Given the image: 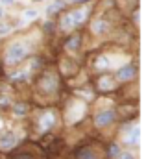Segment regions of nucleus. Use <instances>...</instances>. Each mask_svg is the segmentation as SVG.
Wrapping results in <instances>:
<instances>
[{
    "label": "nucleus",
    "mask_w": 157,
    "mask_h": 159,
    "mask_svg": "<svg viewBox=\"0 0 157 159\" xmlns=\"http://www.w3.org/2000/svg\"><path fill=\"white\" fill-rule=\"evenodd\" d=\"M87 15H89V7H78V9H72V11L65 13L63 19H61V30L67 32V30H74V28L81 26L85 22Z\"/></svg>",
    "instance_id": "f257e3e1"
},
{
    "label": "nucleus",
    "mask_w": 157,
    "mask_h": 159,
    "mask_svg": "<svg viewBox=\"0 0 157 159\" xmlns=\"http://www.w3.org/2000/svg\"><path fill=\"white\" fill-rule=\"evenodd\" d=\"M26 56H28V44L17 41V43L9 44V48L6 52V63L7 65H19Z\"/></svg>",
    "instance_id": "f03ea898"
},
{
    "label": "nucleus",
    "mask_w": 157,
    "mask_h": 159,
    "mask_svg": "<svg viewBox=\"0 0 157 159\" xmlns=\"http://www.w3.org/2000/svg\"><path fill=\"white\" fill-rule=\"evenodd\" d=\"M113 120H115V113H113L111 109L100 111V113L94 117V126H96V128H105V126L113 124Z\"/></svg>",
    "instance_id": "7ed1b4c3"
},
{
    "label": "nucleus",
    "mask_w": 157,
    "mask_h": 159,
    "mask_svg": "<svg viewBox=\"0 0 157 159\" xmlns=\"http://www.w3.org/2000/svg\"><path fill=\"white\" fill-rule=\"evenodd\" d=\"M135 65L133 63H128V65H124L122 69H118L117 72V78L120 80V81H129V80L135 78Z\"/></svg>",
    "instance_id": "20e7f679"
},
{
    "label": "nucleus",
    "mask_w": 157,
    "mask_h": 159,
    "mask_svg": "<svg viewBox=\"0 0 157 159\" xmlns=\"http://www.w3.org/2000/svg\"><path fill=\"white\" fill-rule=\"evenodd\" d=\"M15 144H17L15 133H4V135H0V150H11Z\"/></svg>",
    "instance_id": "39448f33"
},
{
    "label": "nucleus",
    "mask_w": 157,
    "mask_h": 159,
    "mask_svg": "<svg viewBox=\"0 0 157 159\" xmlns=\"http://www.w3.org/2000/svg\"><path fill=\"white\" fill-rule=\"evenodd\" d=\"M76 159H100L91 148H79L76 152Z\"/></svg>",
    "instance_id": "423d86ee"
},
{
    "label": "nucleus",
    "mask_w": 157,
    "mask_h": 159,
    "mask_svg": "<svg viewBox=\"0 0 157 159\" xmlns=\"http://www.w3.org/2000/svg\"><path fill=\"white\" fill-rule=\"evenodd\" d=\"M65 6H67V2H65V0H56L54 4H50V6H48L46 13H48V15H52V13H57V11H59V9H63Z\"/></svg>",
    "instance_id": "0eeeda50"
},
{
    "label": "nucleus",
    "mask_w": 157,
    "mask_h": 159,
    "mask_svg": "<svg viewBox=\"0 0 157 159\" xmlns=\"http://www.w3.org/2000/svg\"><path fill=\"white\" fill-rule=\"evenodd\" d=\"M120 152H122V150H120V146H118V144H115V143H113V144H109V157L117 159L118 156H120Z\"/></svg>",
    "instance_id": "6e6552de"
},
{
    "label": "nucleus",
    "mask_w": 157,
    "mask_h": 159,
    "mask_svg": "<svg viewBox=\"0 0 157 159\" xmlns=\"http://www.w3.org/2000/svg\"><path fill=\"white\" fill-rule=\"evenodd\" d=\"M139 133H141V131H139V128H133L131 137H129V139H126V141H128V144H137V143H139Z\"/></svg>",
    "instance_id": "1a4fd4ad"
},
{
    "label": "nucleus",
    "mask_w": 157,
    "mask_h": 159,
    "mask_svg": "<svg viewBox=\"0 0 157 159\" xmlns=\"http://www.w3.org/2000/svg\"><path fill=\"white\" fill-rule=\"evenodd\" d=\"M79 44V35H74V37H70V39L67 41V48H72V50H76Z\"/></svg>",
    "instance_id": "9d476101"
},
{
    "label": "nucleus",
    "mask_w": 157,
    "mask_h": 159,
    "mask_svg": "<svg viewBox=\"0 0 157 159\" xmlns=\"http://www.w3.org/2000/svg\"><path fill=\"white\" fill-rule=\"evenodd\" d=\"M9 159H35V157H34L30 152H24V154H22V152H19V154H13Z\"/></svg>",
    "instance_id": "9b49d317"
},
{
    "label": "nucleus",
    "mask_w": 157,
    "mask_h": 159,
    "mask_svg": "<svg viewBox=\"0 0 157 159\" xmlns=\"http://www.w3.org/2000/svg\"><path fill=\"white\" fill-rule=\"evenodd\" d=\"M117 159H135V156H133L129 150H122V152H120V156H118Z\"/></svg>",
    "instance_id": "f8f14e48"
},
{
    "label": "nucleus",
    "mask_w": 157,
    "mask_h": 159,
    "mask_svg": "<svg viewBox=\"0 0 157 159\" xmlns=\"http://www.w3.org/2000/svg\"><path fill=\"white\" fill-rule=\"evenodd\" d=\"M24 17H26V19H35V17H37V11H34V9L24 11Z\"/></svg>",
    "instance_id": "ddd939ff"
},
{
    "label": "nucleus",
    "mask_w": 157,
    "mask_h": 159,
    "mask_svg": "<svg viewBox=\"0 0 157 159\" xmlns=\"http://www.w3.org/2000/svg\"><path fill=\"white\" fill-rule=\"evenodd\" d=\"M0 2H2V4H4V6H9V4H13V2H15V0H0Z\"/></svg>",
    "instance_id": "4468645a"
},
{
    "label": "nucleus",
    "mask_w": 157,
    "mask_h": 159,
    "mask_svg": "<svg viewBox=\"0 0 157 159\" xmlns=\"http://www.w3.org/2000/svg\"><path fill=\"white\" fill-rule=\"evenodd\" d=\"M72 2H89V0H72Z\"/></svg>",
    "instance_id": "2eb2a0df"
},
{
    "label": "nucleus",
    "mask_w": 157,
    "mask_h": 159,
    "mask_svg": "<svg viewBox=\"0 0 157 159\" xmlns=\"http://www.w3.org/2000/svg\"><path fill=\"white\" fill-rule=\"evenodd\" d=\"M34 2H43V0H34Z\"/></svg>",
    "instance_id": "dca6fc26"
},
{
    "label": "nucleus",
    "mask_w": 157,
    "mask_h": 159,
    "mask_svg": "<svg viewBox=\"0 0 157 159\" xmlns=\"http://www.w3.org/2000/svg\"><path fill=\"white\" fill-rule=\"evenodd\" d=\"M0 17H2V9H0Z\"/></svg>",
    "instance_id": "f3484780"
}]
</instances>
